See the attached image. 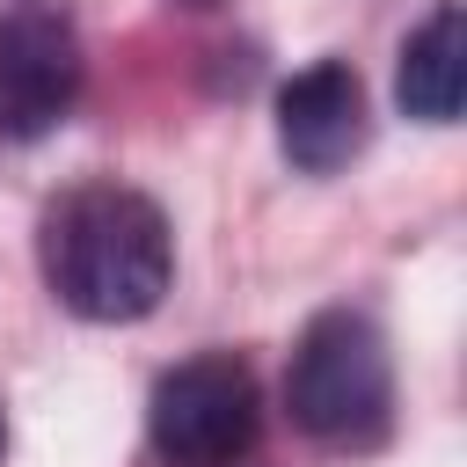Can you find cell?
Wrapping results in <instances>:
<instances>
[{"instance_id": "cell-3", "label": "cell", "mask_w": 467, "mask_h": 467, "mask_svg": "<svg viewBox=\"0 0 467 467\" xmlns=\"http://www.w3.org/2000/svg\"><path fill=\"white\" fill-rule=\"evenodd\" d=\"M263 438V394L248 358L197 350L146 394V445L161 467H241Z\"/></svg>"}, {"instance_id": "cell-1", "label": "cell", "mask_w": 467, "mask_h": 467, "mask_svg": "<svg viewBox=\"0 0 467 467\" xmlns=\"http://www.w3.org/2000/svg\"><path fill=\"white\" fill-rule=\"evenodd\" d=\"M36 270L44 292L95 328H131L168 299L175 277V226L168 212L117 175H88L58 190L36 219Z\"/></svg>"}, {"instance_id": "cell-4", "label": "cell", "mask_w": 467, "mask_h": 467, "mask_svg": "<svg viewBox=\"0 0 467 467\" xmlns=\"http://www.w3.org/2000/svg\"><path fill=\"white\" fill-rule=\"evenodd\" d=\"M88 88L73 0H0V146L51 139Z\"/></svg>"}, {"instance_id": "cell-5", "label": "cell", "mask_w": 467, "mask_h": 467, "mask_svg": "<svg viewBox=\"0 0 467 467\" xmlns=\"http://www.w3.org/2000/svg\"><path fill=\"white\" fill-rule=\"evenodd\" d=\"M372 139V102L350 58H314L277 88V153L299 175H336L365 153Z\"/></svg>"}, {"instance_id": "cell-6", "label": "cell", "mask_w": 467, "mask_h": 467, "mask_svg": "<svg viewBox=\"0 0 467 467\" xmlns=\"http://www.w3.org/2000/svg\"><path fill=\"white\" fill-rule=\"evenodd\" d=\"M460 80H467V15H460V0H438L401 44L394 95L416 124H452L460 117Z\"/></svg>"}, {"instance_id": "cell-7", "label": "cell", "mask_w": 467, "mask_h": 467, "mask_svg": "<svg viewBox=\"0 0 467 467\" xmlns=\"http://www.w3.org/2000/svg\"><path fill=\"white\" fill-rule=\"evenodd\" d=\"M0 460H7V409H0Z\"/></svg>"}, {"instance_id": "cell-2", "label": "cell", "mask_w": 467, "mask_h": 467, "mask_svg": "<svg viewBox=\"0 0 467 467\" xmlns=\"http://www.w3.org/2000/svg\"><path fill=\"white\" fill-rule=\"evenodd\" d=\"M285 416L321 452L372 460L394 438V358L365 306H321L285 365Z\"/></svg>"}]
</instances>
